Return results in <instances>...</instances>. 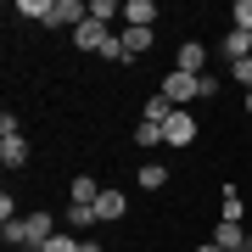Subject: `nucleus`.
<instances>
[{
	"instance_id": "obj_28",
	"label": "nucleus",
	"mask_w": 252,
	"mask_h": 252,
	"mask_svg": "<svg viewBox=\"0 0 252 252\" xmlns=\"http://www.w3.org/2000/svg\"><path fill=\"white\" fill-rule=\"evenodd\" d=\"M247 118H252V90H247Z\"/></svg>"
},
{
	"instance_id": "obj_24",
	"label": "nucleus",
	"mask_w": 252,
	"mask_h": 252,
	"mask_svg": "<svg viewBox=\"0 0 252 252\" xmlns=\"http://www.w3.org/2000/svg\"><path fill=\"white\" fill-rule=\"evenodd\" d=\"M11 135H23V124H17V112H0V140H11Z\"/></svg>"
},
{
	"instance_id": "obj_16",
	"label": "nucleus",
	"mask_w": 252,
	"mask_h": 252,
	"mask_svg": "<svg viewBox=\"0 0 252 252\" xmlns=\"http://www.w3.org/2000/svg\"><path fill=\"white\" fill-rule=\"evenodd\" d=\"M135 146H140V152H157V146H168V140H162V124H146V118H140V129H135Z\"/></svg>"
},
{
	"instance_id": "obj_5",
	"label": "nucleus",
	"mask_w": 252,
	"mask_h": 252,
	"mask_svg": "<svg viewBox=\"0 0 252 252\" xmlns=\"http://www.w3.org/2000/svg\"><path fill=\"white\" fill-rule=\"evenodd\" d=\"M162 140H168V146H190V140H196V118L180 107V112L168 118V124H162Z\"/></svg>"
},
{
	"instance_id": "obj_10",
	"label": "nucleus",
	"mask_w": 252,
	"mask_h": 252,
	"mask_svg": "<svg viewBox=\"0 0 252 252\" xmlns=\"http://www.w3.org/2000/svg\"><path fill=\"white\" fill-rule=\"evenodd\" d=\"M118 39H124V51H129V62H135V56H146V51H152V28H129V23H124V34H118Z\"/></svg>"
},
{
	"instance_id": "obj_8",
	"label": "nucleus",
	"mask_w": 252,
	"mask_h": 252,
	"mask_svg": "<svg viewBox=\"0 0 252 252\" xmlns=\"http://www.w3.org/2000/svg\"><path fill=\"white\" fill-rule=\"evenodd\" d=\"M213 247H224V252H235V247H252V230H241V224H224V219H219V224H213Z\"/></svg>"
},
{
	"instance_id": "obj_26",
	"label": "nucleus",
	"mask_w": 252,
	"mask_h": 252,
	"mask_svg": "<svg viewBox=\"0 0 252 252\" xmlns=\"http://www.w3.org/2000/svg\"><path fill=\"white\" fill-rule=\"evenodd\" d=\"M196 252H224V247H213V241H202V247H196Z\"/></svg>"
},
{
	"instance_id": "obj_4",
	"label": "nucleus",
	"mask_w": 252,
	"mask_h": 252,
	"mask_svg": "<svg viewBox=\"0 0 252 252\" xmlns=\"http://www.w3.org/2000/svg\"><path fill=\"white\" fill-rule=\"evenodd\" d=\"M107 39H112V28H107V23H95V17L73 28V45H79V51H95V56H101V45H107Z\"/></svg>"
},
{
	"instance_id": "obj_2",
	"label": "nucleus",
	"mask_w": 252,
	"mask_h": 252,
	"mask_svg": "<svg viewBox=\"0 0 252 252\" xmlns=\"http://www.w3.org/2000/svg\"><path fill=\"white\" fill-rule=\"evenodd\" d=\"M51 235H56V219H51V213H23V247L39 252Z\"/></svg>"
},
{
	"instance_id": "obj_11",
	"label": "nucleus",
	"mask_w": 252,
	"mask_h": 252,
	"mask_svg": "<svg viewBox=\"0 0 252 252\" xmlns=\"http://www.w3.org/2000/svg\"><path fill=\"white\" fill-rule=\"evenodd\" d=\"M152 17H157L152 0H124V23L129 28H152Z\"/></svg>"
},
{
	"instance_id": "obj_19",
	"label": "nucleus",
	"mask_w": 252,
	"mask_h": 252,
	"mask_svg": "<svg viewBox=\"0 0 252 252\" xmlns=\"http://www.w3.org/2000/svg\"><path fill=\"white\" fill-rule=\"evenodd\" d=\"M39 252H84V241H73V230H56Z\"/></svg>"
},
{
	"instance_id": "obj_1",
	"label": "nucleus",
	"mask_w": 252,
	"mask_h": 252,
	"mask_svg": "<svg viewBox=\"0 0 252 252\" xmlns=\"http://www.w3.org/2000/svg\"><path fill=\"white\" fill-rule=\"evenodd\" d=\"M162 95H168L174 107H185V112H190V101H202V79H190V73L174 67L168 79H162Z\"/></svg>"
},
{
	"instance_id": "obj_13",
	"label": "nucleus",
	"mask_w": 252,
	"mask_h": 252,
	"mask_svg": "<svg viewBox=\"0 0 252 252\" xmlns=\"http://www.w3.org/2000/svg\"><path fill=\"white\" fill-rule=\"evenodd\" d=\"M224 56H230V67H235V62H247V56H252V34L230 28V34H224Z\"/></svg>"
},
{
	"instance_id": "obj_23",
	"label": "nucleus",
	"mask_w": 252,
	"mask_h": 252,
	"mask_svg": "<svg viewBox=\"0 0 252 252\" xmlns=\"http://www.w3.org/2000/svg\"><path fill=\"white\" fill-rule=\"evenodd\" d=\"M230 28H241V34H252V0H235V23Z\"/></svg>"
},
{
	"instance_id": "obj_7",
	"label": "nucleus",
	"mask_w": 252,
	"mask_h": 252,
	"mask_svg": "<svg viewBox=\"0 0 252 252\" xmlns=\"http://www.w3.org/2000/svg\"><path fill=\"white\" fill-rule=\"evenodd\" d=\"M124 213H129V196H124V190H101V202H95V219H101V224H118Z\"/></svg>"
},
{
	"instance_id": "obj_3",
	"label": "nucleus",
	"mask_w": 252,
	"mask_h": 252,
	"mask_svg": "<svg viewBox=\"0 0 252 252\" xmlns=\"http://www.w3.org/2000/svg\"><path fill=\"white\" fill-rule=\"evenodd\" d=\"M90 23V0H56L51 6V28H79Z\"/></svg>"
},
{
	"instance_id": "obj_21",
	"label": "nucleus",
	"mask_w": 252,
	"mask_h": 252,
	"mask_svg": "<svg viewBox=\"0 0 252 252\" xmlns=\"http://www.w3.org/2000/svg\"><path fill=\"white\" fill-rule=\"evenodd\" d=\"M101 62H129V51H124V39H118V34L101 45Z\"/></svg>"
},
{
	"instance_id": "obj_27",
	"label": "nucleus",
	"mask_w": 252,
	"mask_h": 252,
	"mask_svg": "<svg viewBox=\"0 0 252 252\" xmlns=\"http://www.w3.org/2000/svg\"><path fill=\"white\" fill-rule=\"evenodd\" d=\"M84 252H101V241H84Z\"/></svg>"
},
{
	"instance_id": "obj_12",
	"label": "nucleus",
	"mask_w": 252,
	"mask_h": 252,
	"mask_svg": "<svg viewBox=\"0 0 252 252\" xmlns=\"http://www.w3.org/2000/svg\"><path fill=\"white\" fill-rule=\"evenodd\" d=\"M0 162H6L11 174H17L23 162H28V140H23V135H11V140H0Z\"/></svg>"
},
{
	"instance_id": "obj_14",
	"label": "nucleus",
	"mask_w": 252,
	"mask_h": 252,
	"mask_svg": "<svg viewBox=\"0 0 252 252\" xmlns=\"http://www.w3.org/2000/svg\"><path fill=\"white\" fill-rule=\"evenodd\" d=\"M135 180H140V190H162V185H168V162H140Z\"/></svg>"
},
{
	"instance_id": "obj_6",
	"label": "nucleus",
	"mask_w": 252,
	"mask_h": 252,
	"mask_svg": "<svg viewBox=\"0 0 252 252\" xmlns=\"http://www.w3.org/2000/svg\"><path fill=\"white\" fill-rule=\"evenodd\" d=\"M174 67H180V73H190V79H202V73H207V51L196 45V39H185V45L174 51Z\"/></svg>"
},
{
	"instance_id": "obj_22",
	"label": "nucleus",
	"mask_w": 252,
	"mask_h": 252,
	"mask_svg": "<svg viewBox=\"0 0 252 252\" xmlns=\"http://www.w3.org/2000/svg\"><path fill=\"white\" fill-rule=\"evenodd\" d=\"M0 241H6V247H23V219H6V224H0Z\"/></svg>"
},
{
	"instance_id": "obj_25",
	"label": "nucleus",
	"mask_w": 252,
	"mask_h": 252,
	"mask_svg": "<svg viewBox=\"0 0 252 252\" xmlns=\"http://www.w3.org/2000/svg\"><path fill=\"white\" fill-rule=\"evenodd\" d=\"M230 73H235V84H241V90H252V56H247V62H235Z\"/></svg>"
},
{
	"instance_id": "obj_9",
	"label": "nucleus",
	"mask_w": 252,
	"mask_h": 252,
	"mask_svg": "<svg viewBox=\"0 0 252 252\" xmlns=\"http://www.w3.org/2000/svg\"><path fill=\"white\" fill-rule=\"evenodd\" d=\"M67 202H84V207H95V202H101V185L90 180V174H73V185H67Z\"/></svg>"
},
{
	"instance_id": "obj_15",
	"label": "nucleus",
	"mask_w": 252,
	"mask_h": 252,
	"mask_svg": "<svg viewBox=\"0 0 252 252\" xmlns=\"http://www.w3.org/2000/svg\"><path fill=\"white\" fill-rule=\"evenodd\" d=\"M219 219H224V224H241V219H247V202L235 196V185H224V202H219Z\"/></svg>"
},
{
	"instance_id": "obj_20",
	"label": "nucleus",
	"mask_w": 252,
	"mask_h": 252,
	"mask_svg": "<svg viewBox=\"0 0 252 252\" xmlns=\"http://www.w3.org/2000/svg\"><path fill=\"white\" fill-rule=\"evenodd\" d=\"M90 17H95V23H107V28H112L118 17H124V6H112V0H90Z\"/></svg>"
},
{
	"instance_id": "obj_18",
	"label": "nucleus",
	"mask_w": 252,
	"mask_h": 252,
	"mask_svg": "<svg viewBox=\"0 0 252 252\" xmlns=\"http://www.w3.org/2000/svg\"><path fill=\"white\" fill-rule=\"evenodd\" d=\"M51 6H56V0H17V17H34V23H51Z\"/></svg>"
},
{
	"instance_id": "obj_29",
	"label": "nucleus",
	"mask_w": 252,
	"mask_h": 252,
	"mask_svg": "<svg viewBox=\"0 0 252 252\" xmlns=\"http://www.w3.org/2000/svg\"><path fill=\"white\" fill-rule=\"evenodd\" d=\"M235 252H252V247H235Z\"/></svg>"
},
{
	"instance_id": "obj_17",
	"label": "nucleus",
	"mask_w": 252,
	"mask_h": 252,
	"mask_svg": "<svg viewBox=\"0 0 252 252\" xmlns=\"http://www.w3.org/2000/svg\"><path fill=\"white\" fill-rule=\"evenodd\" d=\"M90 224H101V219H95V207H84V202H67V230H90Z\"/></svg>"
}]
</instances>
